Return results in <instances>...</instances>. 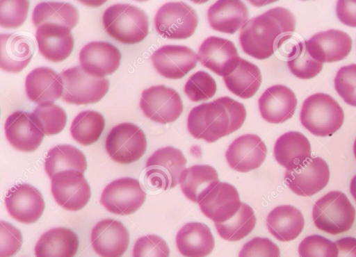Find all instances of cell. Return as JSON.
<instances>
[{"mask_svg": "<svg viewBox=\"0 0 356 257\" xmlns=\"http://www.w3.org/2000/svg\"><path fill=\"white\" fill-rule=\"evenodd\" d=\"M133 257H169L170 249L166 242L156 235L139 238L135 242Z\"/></svg>", "mask_w": 356, "mask_h": 257, "instance_id": "ee69618b", "label": "cell"}, {"mask_svg": "<svg viewBox=\"0 0 356 257\" xmlns=\"http://www.w3.org/2000/svg\"><path fill=\"white\" fill-rule=\"evenodd\" d=\"M300 257H338L335 242L320 235L305 237L298 249Z\"/></svg>", "mask_w": 356, "mask_h": 257, "instance_id": "60d3db41", "label": "cell"}, {"mask_svg": "<svg viewBox=\"0 0 356 257\" xmlns=\"http://www.w3.org/2000/svg\"><path fill=\"white\" fill-rule=\"evenodd\" d=\"M222 78L227 88L242 99L254 96L260 88L262 80L259 68L241 58L235 70Z\"/></svg>", "mask_w": 356, "mask_h": 257, "instance_id": "d6a6232c", "label": "cell"}, {"mask_svg": "<svg viewBox=\"0 0 356 257\" xmlns=\"http://www.w3.org/2000/svg\"><path fill=\"white\" fill-rule=\"evenodd\" d=\"M262 118L271 124H280L293 115L297 99L294 92L284 85H274L268 88L258 101Z\"/></svg>", "mask_w": 356, "mask_h": 257, "instance_id": "603a6c76", "label": "cell"}, {"mask_svg": "<svg viewBox=\"0 0 356 257\" xmlns=\"http://www.w3.org/2000/svg\"><path fill=\"white\" fill-rule=\"evenodd\" d=\"M111 158L120 164H130L145 154L147 140L140 128L132 123H121L111 128L105 142Z\"/></svg>", "mask_w": 356, "mask_h": 257, "instance_id": "ba28073f", "label": "cell"}, {"mask_svg": "<svg viewBox=\"0 0 356 257\" xmlns=\"http://www.w3.org/2000/svg\"><path fill=\"white\" fill-rule=\"evenodd\" d=\"M175 242L178 251L185 257H206L215 247L210 229L200 222L184 224L177 232Z\"/></svg>", "mask_w": 356, "mask_h": 257, "instance_id": "4316f807", "label": "cell"}, {"mask_svg": "<svg viewBox=\"0 0 356 257\" xmlns=\"http://www.w3.org/2000/svg\"><path fill=\"white\" fill-rule=\"evenodd\" d=\"M63 93L67 103L81 105L100 101L107 93L109 82L106 78L92 76L78 65L62 72Z\"/></svg>", "mask_w": 356, "mask_h": 257, "instance_id": "8992f818", "label": "cell"}, {"mask_svg": "<svg viewBox=\"0 0 356 257\" xmlns=\"http://www.w3.org/2000/svg\"><path fill=\"white\" fill-rule=\"evenodd\" d=\"M27 97L36 103H52L62 97L63 81L61 75L48 67H38L28 74L25 81Z\"/></svg>", "mask_w": 356, "mask_h": 257, "instance_id": "d4e9b609", "label": "cell"}, {"mask_svg": "<svg viewBox=\"0 0 356 257\" xmlns=\"http://www.w3.org/2000/svg\"><path fill=\"white\" fill-rule=\"evenodd\" d=\"M344 114L342 108L329 94L316 93L309 96L302 105L300 120L312 134L331 136L343 124Z\"/></svg>", "mask_w": 356, "mask_h": 257, "instance_id": "277c9868", "label": "cell"}, {"mask_svg": "<svg viewBox=\"0 0 356 257\" xmlns=\"http://www.w3.org/2000/svg\"><path fill=\"white\" fill-rule=\"evenodd\" d=\"M245 118L243 103L221 97L192 108L187 118V128L193 138L211 143L239 129Z\"/></svg>", "mask_w": 356, "mask_h": 257, "instance_id": "6da1fadb", "label": "cell"}, {"mask_svg": "<svg viewBox=\"0 0 356 257\" xmlns=\"http://www.w3.org/2000/svg\"><path fill=\"white\" fill-rule=\"evenodd\" d=\"M334 88L343 101L356 107V64L341 67L334 79Z\"/></svg>", "mask_w": 356, "mask_h": 257, "instance_id": "7bdbcfd3", "label": "cell"}, {"mask_svg": "<svg viewBox=\"0 0 356 257\" xmlns=\"http://www.w3.org/2000/svg\"><path fill=\"white\" fill-rule=\"evenodd\" d=\"M157 72L168 79H180L196 66L197 56L184 45H164L151 56Z\"/></svg>", "mask_w": 356, "mask_h": 257, "instance_id": "2e32d148", "label": "cell"}, {"mask_svg": "<svg viewBox=\"0 0 356 257\" xmlns=\"http://www.w3.org/2000/svg\"><path fill=\"white\" fill-rule=\"evenodd\" d=\"M266 224L268 231L277 240L289 242L300 234L305 220L299 209L290 205H281L269 213Z\"/></svg>", "mask_w": 356, "mask_h": 257, "instance_id": "4dcf8cb0", "label": "cell"}, {"mask_svg": "<svg viewBox=\"0 0 356 257\" xmlns=\"http://www.w3.org/2000/svg\"><path fill=\"white\" fill-rule=\"evenodd\" d=\"M338 248V257H356V238L344 237L335 242Z\"/></svg>", "mask_w": 356, "mask_h": 257, "instance_id": "681fc988", "label": "cell"}, {"mask_svg": "<svg viewBox=\"0 0 356 257\" xmlns=\"http://www.w3.org/2000/svg\"><path fill=\"white\" fill-rule=\"evenodd\" d=\"M207 19L213 30L232 35L248 21V10L241 1H217L209 8Z\"/></svg>", "mask_w": 356, "mask_h": 257, "instance_id": "484cf974", "label": "cell"}, {"mask_svg": "<svg viewBox=\"0 0 356 257\" xmlns=\"http://www.w3.org/2000/svg\"><path fill=\"white\" fill-rule=\"evenodd\" d=\"M29 7L26 0L0 1V26L17 28L25 22Z\"/></svg>", "mask_w": 356, "mask_h": 257, "instance_id": "b9f144b4", "label": "cell"}, {"mask_svg": "<svg viewBox=\"0 0 356 257\" xmlns=\"http://www.w3.org/2000/svg\"><path fill=\"white\" fill-rule=\"evenodd\" d=\"M187 163L182 151L167 146L155 151L147 159L145 177L152 185L163 190L175 188Z\"/></svg>", "mask_w": 356, "mask_h": 257, "instance_id": "9c48e42d", "label": "cell"}, {"mask_svg": "<svg viewBox=\"0 0 356 257\" xmlns=\"http://www.w3.org/2000/svg\"><path fill=\"white\" fill-rule=\"evenodd\" d=\"M241 204L236 188L220 181L198 205L203 214L214 223H223L235 215Z\"/></svg>", "mask_w": 356, "mask_h": 257, "instance_id": "ffe728a7", "label": "cell"}, {"mask_svg": "<svg viewBox=\"0 0 356 257\" xmlns=\"http://www.w3.org/2000/svg\"><path fill=\"white\" fill-rule=\"evenodd\" d=\"M290 72L300 79H310L317 76L323 68V63L312 57L305 42H300L295 56L287 61Z\"/></svg>", "mask_w": 356, "mask_h": 257, "instance_id": "ab89813d", "label": "cell"}, {"mask_svg": "<svg viewBox=\"0 0 356 257\" xmlns=\"http://www.w3.org/2000/svg\"><path fill=\"white\" fill-rule=\"evenodd\" d=\"M256 217L253 209L243 203L234 217L223 223H215L218 235L224 240L236 242L250 234L255 227Z\"/></svg>", "mask_w": 356, "mask_h": 257, "instance_id": "8d00e7d4", "label": "cell"}, {"mask_svg": "<svg viewBox=\"0 0 356 257\" xmlns=\"http://www.w3.org/2000/svg\"><path fill=\"white\" fill-rule=\"evenodd\" d=\"M350 191L353 197L356 201V174L351 179L350 184Z\"/></svg>", "mask_w": 356, "mask_h": 257, "instance_id": "f907efd6", "label": "cell"}, {"mask_svg": "<svg viewBox=\"0 0 356 257\" xmlns=\"http://www.w3.org/2000/svg\"><path fill=\"white\" fill-rule=\"evenodd\" d=\"M313 58L319 63H334L344 59L350 52L352 40L344 31L329 29L304 41Z\"/></svg>", "mask_w": 356, "mask_h": 257, "instance_id": "d6986e66", "label": "cell"}, {"mask_svg": "<svg viewBox=\"0 0 356 257\" xmlns=\"http://www.w3.org/2000/svg\"><path fill=\"white\" fill-rule=\"evenodd\" d=\"M90 241L99 256L121 257L128 247L129 233L120 222L104 219L92 228Z\"/></svg>", "mask_w": 356, "mask_h": 257, "instance_id": "ac0fdd59", "label": "cell"}, {"mask_svg": "<svg viewBox=\"0 0 356 257\" xmlns=\"http://www.w3.org/2000/svg\"><path fill=\"white\" fill-rule=\"evenodd\" d=\"M102 23L111 37L124 44L140 42L149 32L145 12L130 4L117 3L109 6L102 15Z\"/></svg>", "mask_w": 356, "mask_h": 257, "instance_id": "3957f363", "label": "cell"}, {"mask_svg": "<svg viewBox=\"0 0 356 257\" xmlns=\"http://www.w3.org/2000/svg\"><path fill=\"white\" fill-rule=\"evenodd\" d=\"M197 56L204 67L222 77L232 73L241 59L231 40L216 36L206 38L200 46Z\"/></svg>", "mask_w": 356, "mask_h": 257, "instance_id": "5bb4252c", "label": "cell"}, {"mask_svg": "<svg viewBox=\"0 0 356 257\" xmlns=\"http://www.w3.org/2000/svg\"><path fill=\"white\" fill-rule=\"evenodd\" d=\"M35 39L40 53L47 60L58 63L66 59L74 47L71 29L54 23H44L37 28Z\"/></svg>", "mask_w": 356, "mask_h": 257, "instance_id": "7402d4cb", "label": "cell"}, {"mask_svg": "<svg viewBox=\"0 0 356 257\" xmlns=\"http://www.w3.org/2000/svg\"><path fill=\"white\" fill-rule=\"evenodd\" d=\"M87 162L83 153L74 146L58 144L51 149L44 160V170L49 178L64 170L84 172Z\"/></svg>", "mask_w": 356, "mask_h": 257, "instance_id": "836d02e7", "label": "cell"}, {"mask_svg": "<svg viewBox=\"0 0 356 257\" xmlns=\"http://www.w3.org/2000/svg\"><path fill=\"white\" fill-rule=\"evenodd\" d=\"M299 42L291 34L286 35L279 40L276 49L282 56L291 59L296 53Z\"/></svg>", "mask_w": 356, "mask_h": 257, "instance_id": "c3c4849f", "label": "cell"}, {"mask_svg": "<svg viewBox=\"0 0 356 257\" xmlns=\"http://www.w3.org/2000/svg\"><path fill=\"white\" fill-rule=\"evenodd\" d=\"M104 126L105 121L101 113L87 110L74 117L70 126V133L78 143L88 146L98 140Z\"/></svg>", "mask_w": 356, "mask_h": 257, "instance_id": "d590c367", "label": "cell"}, {"mask_svg": "<svg viewBox=\"0 0 356 257\" xmlns=\"http://www.w3.org/2000/svg\"><path fill=\"white\" fill-rule=\"evenodd\" d=\"M330 169L321 157H310L296 167L286 169L284 181L295 194L309 197L320 192L328 183Z\"/></svg>", "mask_w": 356, "mask_h": 257, "instance_id": "7c38bea8", "label": "cell"}, {"mask_svg": "<svg viewBox=\"0 0 356 257\" xmlns=\"http://www.w3.org/2000/svg\"><path fill=\"white\" fill-rule=\"evenodd\" d=\"M121 53L118 49L106 42H90L81 49L79 62L88 74L104 78L113 74L119 67Z\"/></svg>", "mask_w": 356, "mask_h": 257, "instance_id": "44dd1931", "label": "cell"}, {"mask_svg": "<svg viewBox=\"0 0 356 257\" xmlns=\"http://www.w3.org/2000/svg\"><path fill=\"white\" fill-rule=\"evenodd\" d=\"M79 17L78 10L65 2H40L35 6L32 13V21L37 28L44 23H54L72 29L78 23Z\"/></svg>", "mask_w": 356, "mask_h": 257, "instance_id": "e575fe53", "label": "cell"}, {"mask_svg": "<svg viewBox=\"0 0 356 257\" xmlns=\"http://www.w3.org/2000/svg\"><path fill=\"white\" fill-rule=\"evenodd\" d=\"M4 130L10 145L24 152L36 150L44 135L32 120L31 114L21 110L15 111L7 117Z\"/></svg>", "mask_w": 356, "mask_h": 257, "instance_id": "cb8c5ba5", "label": "cell"}, {"mask_svg": "<svg viewBox=\"0 0 356 257\" xmlns=\"http://www.w3.org/2000/svg\"><path fill=\"white\" fill-rule=\"evenodd\" d=\"M79 248V238L71 229L64 227L44 232L37 241L35 257H74Z\"/></svg>", "mask_w": 356, "mask_h": 257, "instance_id": "f546056e", "label": "cell"}, {"mask_svg": "<svg viewBox=\"0 0 356 257\" xmlns=\"http://www.w3.org/2000/svg\"><path fill=\"white\" fill-rule=\"evenodd\" d=\"M145 197L146 193L137 179L123 177L113 181L104 188L100 203L111 213L127 215L138 210Z\"/></svg>", "mask_w": 356, "mask_h": 257, "instance_id": "30bf717a", "label": "cell"}, {"mask_svg": "<svg viewBox=\"0 0 356 257\" xmlns=\"http://www.w3.org/2000/svg\"><path fill=\"white\" fill-rule=\"evenodd\" d=\"M238 257H280V251L270 239L255 237L243 244Z\"/></svg>", "mask_w": 356, "mask_h": 257, "instance_id": "f6af8a7d", "label": "cell"}, {"mask_svg": "<svg viewBox=\"0 0 356 257\" xmlns=\"http://www.w3.org/2000/svg\"><path fill=\"white\" fill-rule=\"evenodd\" d=\"M219 182L215 168L208 165H195L182 171L178 183L188 199L199 204Z\"/></svg>", "mask_w": 356, "mask_h": 257, "instance_id": "f1b7e54d", "label": "cell"}, {"mask_svg": "<svg viewBox=\"0 0 356 257\" xmlns=\"http://www.w3.org/2000/svg\"><path fill=\"white\" fill-rule=\"evenodd\" d=\"M355 219V209L347 196L330 191L318 199L312 208V219L319 230L332 235L349 231Z\"/></svg>", "mask_w": 356, "mask_h": 257, "instance_id": "5b68a950", "label": "cell"}, {"mask_svg": "<svg viewBox=\"0 0 356 257\" xmlns=\"http://www.w3.org/2000/svg\"><path fill=\"white\" fill-rule=\"evenodd\" d=\"M216 89L215 80L204 71H198L191 75L184 88L185 94L193 102L204 101L212 98Z\"/></svg>", "mask_w": 356, "mask_h": 257, "instance_id": "f35d334b", "label": "cell"}, {"mask_svg": "<svg viewBox=\"0 0 356 257\" xmlns=\"http://www.w3.org/2000/svg\"><path fill=\"white\" fill-rule=\"evenodd\" d=\"M273 154L280 165L290 169L311 157V145L300 132L289 131L277 138Z\"/></svg>", "mask_w": 356, "mask_h": 257, "instance_id": "1f68e13d", "label": "cell"}, {"mask_svg": "<svg viewBox=\"0 0 356 257\" xmlns=\"http://www.w3.org/2000/svg\"><path fill=\"white\" fill-rule=\"evenodd\" d=\"M21 232L11 224L0 222V257H11L22 244Z\"/></svg>", "mask_w": 356, "mask_h": 257, "instance_id": "bcb514c9", "label": "cell"}, {"mask_svg": "<svg viewBox=\"0 0 356 257\" xmlns=\"http://www.w3.org/2000/svg\"><path fill=\"white\" fill-rule=\"evenodd\" d=\"M353 154H354V156H355V158L356 159V139L354 142V144H353Z\"/></svg>", "mask_w": 356, "mask_h": 257, "instance_id": "816d5d0a", "label": "cell"}, {"mask_svg": "<svg viewBox=\"0 0 356 257\" xmlns=\"http://www.w3.org/2000/svg\"><path fill=\"white\" fill-rule=\"evenodd\" d=\"M0 67L9 73L21 72L31 61L34 44L24 35L1 34Z\"/></svg>", "mask_w": 356, "mask_h": 257, "instance_id": "83f0119b", "label": "cell"}, {"mask_svg": "<svg viewBox=\"0 0 356 257\" xmlns=\"http://www.w3.org/2000/svg\"><path fill=\"white\" fill-rule=\"evenodd\" d=\"M51 191L56 202L63 208L77 211L89 201L91 192L83 172L64 170L56 173L51 179Z\"/></svg>", "mask_w": 356, "mask_h": 257, "instance_id": "4fadbf2b", "label": "cell"}, {"mask_svg": "<svg viewBox=\"0 0 356 257\" xmlns=\"http://www.w3.org/2000/svg\"><path fill=\"white\" fill-rule=\"evenodd\" d=\"M31 115L35 125L46 135L59 133L67 122L65 110L54 103L38 105Z\"/></svg>", "mask_w": 356, "mask_h": 257, "instance_id": "74e56055", "label": "cell"}, {"mask_svg": "<svg viewBox=\"0 0 356 257\" xmlns=\"http://www.w3.org/2000/svg\"><path fill=\"white\" fill-rule=\"evenodd\" d=\"M140 107L147 118L162 124L175 122L183 112L179 94L163 85H154L144 90L141 94Z\"/></svg>", "mask_w": 356, "mask_h": 257, "instance_id": "8fae6325", "label": "cell"}, {"mask_svg": "<svg viewBox=\"0 0 356 257\" xmlns=\"http://www.w3.org/2000/svg\"><path fill=\"white\" fill-rule=\"evenodd\" d=\"M4 202L11 217L26 224L38 220L45 206L40 192L27 183L18 184L8 190Z\"/></svg>", "mask_w": 356, "mask_h": 257, "instance_id": "9a60e30c", "label": "cell"}, {"mask_svg": "<svg viewBox=\"0 0 356 257\" xmlns=\"http://www.w3.org/2000/svg\"><path fill=\"white\" fill-rule=\"evenodd\" d=\"M293 14L283 7L270 8L249 19L241 28L239 42L248 56L264 60L270 57L279 40L295 31Z\"/></svg>", "mask_w": 356, "mask_h": 257, "instance_id": "7a4b0ae2", "label": "cell"}, {"mask_svg": "<svg viewBox=\"0 0 356 257\" xmlns=\"http://www.w3.org/2000/svg\"><path fill=\"white\" fill-rule=\"evenodd\" d=\"M266 153V146L258 135L245 134L230 144L225 152V157L232 169L248 172L261 166Z\"/></svg>", "mask_w": 356, "mask_h": 257, "instance_id": "e0dca14e", "label": "cell"}, {"mask_svg": "<svg viewBox=\"0 0 356 257\" xmlns=\"http://www.w3.org/2000/svg\"><path fill=\"white\" fill-rule=\"evenodd\" d=\"M156 32L163 38L184 40L195 32L198 18L195 10L182 1H171L157 10L154 19Z\"/></svg>", "mask_w": 356, "mask_h": 257, "instance_id": "52a82bcc", "label": "cell"}, {"mask_svg": "<svg viewBox=\"0 0 356 257\" xmlns=\"http://www.w3.org/2000/svg\"><path fill=\"white\" fill-rule=\"evenodd\" d=\"M336 13L341 23L356 27V1H338L336 4Z\"/></svg>", "mask_w": 356, "mask_h": 257, "instance_id": "7dc6e473", "label": "cell"}]
</instances>
